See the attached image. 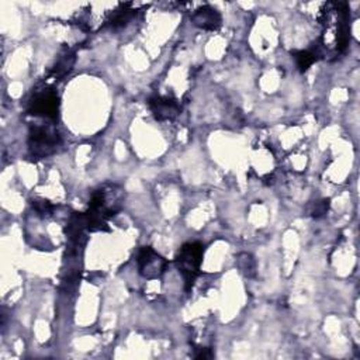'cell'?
<instances>
[{
    "label": "cell",
    "instance_id": "1",
    "mask_svg": "<svg viewBox=\"0 0 360 360\" xmlns=\"http://www.w3.org/2000/svg\"><path fill=\"white\" fill-rule=\"evenodd\" d=\"M203 255H204V246L198 242H189L180 248L176 263L179 268V272L182 273L188 287L193 285V281L200 273V266L203 262Z\"/></svg>",
    "mask_w": 360,
    "mask_h": 360
},
{
    "label": "cell",
    "instance_id": "2",
    "mask_svg": "<svg viewBox=\"0 0 360 360\" xmlns=\"http://www.w3.org/2000/svg\"><path fill=\"white\" fill-rule=\"evenodd\" d=\"M60 144L57 130L49 125H34L30 133V149L36 157L48 155Z\"/></svg>",
    "mask_w": 360,
    "mask_h": 360
},
{
    "label": "cell",
    "instance_id": "3",
    "mask_svg": "<svg viewBox=\"0 0 360 360\" xmlns=\"http://www.w3.org/2000/svg\"><path fill=\"white\" fill-rule=\"evenodd\" d=\"M58 107L60 100L57 93L51 89H44L34 94V97L30 101L29 112L36 117L55 118L58 114Z\"/></svg>",
    "mask_w": 360,
    "mask_h": 360
},
{
    "label": "cell",
    "instance_id": "4",
    "mask_svg": "<svg viewBox=\"0 0 360 360\" xmlns=\"http://www.w3.org/2000/svg\"><path fill=\"white\" fill-rule=\"evenodd\" d=\"M138 266H140V273L145 279L153 280L164 274L166 269V261L152 248L145 246L138 253Z\"/></svg>",
    "mask_w": 360,
    "mask_h": 360
},
{
    "label": "cell",
    "instance_id": "5",
    "mask_svg": "<svg viewBox=\"0 0 360 360\" xmlns=\"http://www.w3.org/2000/svg\"><path fill=\"white\" fill-rule=\"evenodd\" d=\"M149 107L158 120L166 121V120H173L179 112L180 106L177 105V101L170 97L165 96H155L149 100Z\"/></svg>",
    "mask_w": 360,
    "mask_h": 360
},
{
    "label": "cell",
    "instance_id": "6",
    "mask_svg": "<svg viewBox=\"0 0 360 360\" xmlns=\"http://www.w3.org/2000/svg\"><path fill=\"white\" fill-rule=\"evenodd\" d=\"M193 21L200 29L217 30L221 25V16L210 6H204L193 14Z\"/></svg>",
    "mask_w": 360,
    "mask_h": 360
},
{
    "label": "cell",
    "instance_id": "7",
    "mask_svg": "<svg viewBox=\"0 0 360 360\" xmlns=\"http://www.w3.org/2000/svg\"><path fill=\"white\" fill-rule=\"evenodd\" d=\"M296 58V62L301 70H307L310 68L317 60H318V53H313V51H296L293 54Z\"/></svg>",
    "mask_w": 360,
    "mask_h": 360
},
{
    "label": "cell",
    "instance_id": "8",
    "mask_svg": "<svg viewBox=\"0 0 360 360\" xmlns=\"http://www.w3.org/2000/svg\"><path fill=\"white\" fill-rule=\"evenodd\" d=\"M73 61H75V58H73L72 54L66 53L65 55H62V57L60 58L58 64H57L55 68H54V75H55V76H64V75H66V73L72 69Z\"/></svg>",
    "mask_w": 360,
    "mask_h": 360
},
{
    "label": "cell",
    "instance_id": "9",
    "mask_svg": "<svg viewBox=\"0 0 360 360\" xmlns=\"http://www.w3.org/2000/svg\"><path fill=\"white\" fill-rule=\"evenodd\" d=\"M34 207L37 213H40L41 216H47L48 213H51V210H53V207H51V204L48 201H37L34 203Z\"/></svg>",
    "mask_w": 360,
    "mask_h": 360
}]
</instances>
